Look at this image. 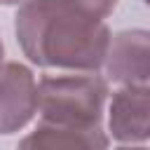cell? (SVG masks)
<instances>
[{
  "mask_svg": "<svg viewBox=\"0 0 150 150\" xmlns=\"http://www.w3.org/2000/svg\"><path fill=\"white\" fill-rule=\"evenodd\" d=\"M23 0H0V5H21Z\"/></svg>",
  "mask_w": 150,
  "mask_h": 150,
  "instance_id": "cell-9",
  "label": "cell"
},
{
  "mask_svg": "<svg viewBox=\"0 0 150 150\" xmlns=\"http://www.w3.org/2000/svg\"><path fill=\"white\" fill-rule=\"evenodd\" d=\"M105 82H115L120 87L129 84H148L150 75V52H148V30L131 28L110 35L105 59Z\"/></svg>",
  "mask_w": 150,
  "mask_h": 150,
  "instance_id": "cell-4",
  "label": "cell"
},
{
  "mask_svg": "<svg viewBox=\"0 0 150 150\" xmlns=\"http://www.w3.org/2000/svg\"><path fill=\"white\" fill-rule=\"evenodd\" d=\"M63 2H70V5H75V7H80V9L89 12V14H94L98 19H105L117 7V0H63Z\"/></svg>",
  "mask_w": 150,
  "mask_h": 150,
  "instance_id": "cell-7",
  "label": "cell"
},
{
  "mask_svg": "<svg viewBox=\"0 0 150 150\" xmlns=\"http://www.w3.org/2000/svg\"><path fill=\"white\" fill-rule=\"evenodd\" d=\"M2 56H5V47H2V40H0V68H2Z\"/></svg>",
  "mask_w": 150,
  "mask_h": 150,
  "instance_id": "cell-10",
  "label": "cell"
},
{
  "mask_svg": "<svg viewBox=\"0 0 150 150\" xmlns=\"http://www.w3.org/2000/svg\"><path fill=\"white\" fill-rule=\"evenodd\" d=\"M38 112V82L33 73L19 63L9 61L0 68V134L21 131Z\"/></svg>",
  "mask_w": 150,
  "mask_h": 150,
  "instance_id": "cell-3",
  "label": "cell"
},
{
  "mask_svg": "<svg viewBox=\"0 0 150 150\" xmlns=\"http://www.w3.org/2000/svg\"><path fill=\"white\" fill-rule=\"evenodd\" d=\"M117 150H148V148L141 143V145H124V148H117Z\"/></svg>",
  "mask_w": 150,
  "mask_h": 150,
  "instance_id": "cell-8",
  "label": "cell"
},
{
  "mask_svg": "<svg viewBox=\"0 0 150 150\" xmlns=\"http://www.w3.org/2000/svg\"><path fill=\"white\" fill-rule=\"evenodd\" d=\"M108 101V82L96 73L47 75L38 82V112L42 122L59 127H101Z\"/></svg>",
  "mask_w": 150,
  "mask_h": 150,
  "instance_id": "cell-2",
  "label": "cell"
},
{
  "mask_svg": "<svg viewBox=\"0 0 150 150\" xmlns=\"http://www.w3.org/2000/svg\"><path fill=\"white\" fill-rule=\"evenodd\" d=\"M16 150H108V136L101 127L77 129L42 122L35 131L21 138Z\"/></svg>",
  "mask_w": 150,
  "mask_h": 150,
  "instance_id": "cell-6",
  "label": "cell"
},
{
  "mask_svg": "<svg viewBox=\"0 0 150 150\" xmlns=\"http://www.w3.org/2000/svg\"><path fill=\"white\" fill-rule=\"evenodd\" d=\"M148 84H129L112 94L108 127L115 141L127 145H141L148 141Z\"/></svg>",
  "mask_w": 150,
  "mask_h": 150,
  "instance_id": "cell-5",
  "label": "cell"
},
{
  "mask_svg": "<svg viewBox=\"0 0 150 150\" xmlns=\"http://www.w3.org/2000/svg\"><path fill=\"white\" fill-rule=\"evenodd\" d=\"M21 52L42 68L96 73L110 30L103 19L63 0H23L14 16Z\"/></svg>",
  "mask_w": 150,
  "mask_h": 150,
  "instance_id": "cell-1",
  "label": "cell"
}]
</instances>
